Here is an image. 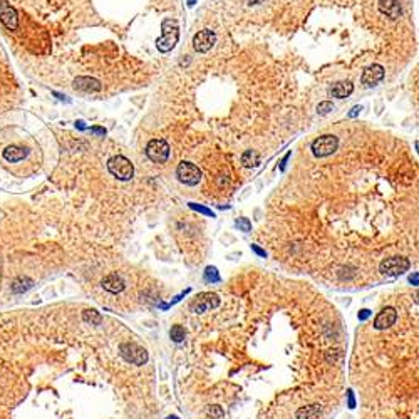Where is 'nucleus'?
Masks as SVG:
<instances>
[{
	"label": "nucleus",
	"mask_w": 419,
	"mask_h": 419,
	"mask_svg": "<svg viewBox=\"0 0 419 419\" xmlns=\"http://www.w3.org/2000/svg\"><path fill=\"white\" fill-rule=\"evenodd\" d=\"M101 285H102V289L107 290V292H111V294H119V292H123V290L126 289L124 278H123L119 273L106 275V277L102 278Z\"/></svg>",
	"instance_id": "obj_13"
},
{
	"label": "nucleus",
	"mask_w": 419,
	"mask_h": 419,
	"mask_svg": "<svg viewBox=\"0 0 419 419\" xmlns=\"http://www.w3.org/2000/svg\"><path fill=\"white\" fill-rule=\"evenodd\" d=\"M411 267V262L404 257H391L386 258V260L381 262L379 265V270H381L382 275H388V277H397V275H402L404 272H408Z\"/></svg>",
	"instance_id": "obj_7"
},
{
	"label": "nucleus",
	"mask_w": 419,
	"mask_h": 419,
	"mask_svg": "<svg viewBox=\"0 0 419 419\" xmlns=\"http://www.w3.org/2000/svg\"><path fill=\"white\" fill-rule=\"evenodd\" d=\"M3 159L9 163H19L22 159H25L29 156V149L24 146H17V145H10L3 149Z\"/></svg>",
	"instance_id": "obj_15"
},
{
	"label": "nucleus",
	"mask_w": 419,
	"mask_h": 419,
	"mask_svg": "<svg viewBox=\"0 0 419 419\" xmlns=\"http://www.w3.org/2000/svg\"><path fill=\"white\" fill-rule=\"evenodd\" d=\"M217 44V34L211 29H203L195 34L193 37V49L199 54L208 52L211 47Z\"/></svg>",
	"instance_id": "obj_9"
},
{
	"label": "nucleus",
	"mask_w": 419,
	"mask_h": 419,
	"mask_svg": "<svg viewBox=\"0 0 419 419\" xmlns=\"http://www.w3.org/2000/svg\"><path fill=\"white\" fill-rule=\"evenodd\" d=\"M246 3H248V5H258V3H262L263 0H245Z\"/></svg>",
	"instance_id": "obj_35"
},
{
	"label": "nucleus",
	"mask_w": 419,
	"mask_h": 419,
	"mask_svg": "<svg viewBox=\"0 0 419 419\" xmlns=\"http://www.w3.org/2000/svg\"><path fill=\"white\" fill-rule=\"evenodd\" d=\"M74 87L82 93H98L101 91V82L94 77H87V75H79L74 79Z\"/></svg>",
	"instance_id": "obj_14"
},
{
	"label": "nucleus",
	"mask_w": 419,
	"mask_h": 419,
	"mask_svg": "<svg viewBox=\"0 0 419 419\" xmlns=\"http://www.w3.org/2000/svg\"><path fill=\"white\" fill-rule=\"evenodd\" d=\"M75 127H79V129H86V126H84V121H75Z\"/></svg>",
	"instance_id": "obj_36"
},
{
	"label": "nucleus",
	"mask_w": 419,
	"mask_h": 419,
	"mask_svg": "<svg viewBox=\"0 0 419 419\" xmlns=\"http://www.w3.org/2000/svg\"><path fill=\"white\" fill-rule=\"evenodd\" d=\"M91 131H93V133H96V134H102V136L106 134V129H104V127H91Z\"/></svg>",
	"instance_id": "obj_32"
},
{
	"label": "nucleus",
	"mask_w": 419,
	"mask_h": 419,
	"mask_svg": "<svg viewBox=\"0 0 419 419\" xmlns=\"http://www.w3.org/2000/svg\"><path fill=\"white\" fill-rule=\"evenodd\" d=\"M251 250H253L255 253L258 255V257H262V258H265V257H267V251L263 250V248H260V246H258V245H255V243H253V245H251Z\"/></svg>",
	"instance_id": "obj_28"
},
{
	"label": "nucleus",
	"mask_w": 419,
	"mask_h": 419,
	"mask_svg": "<svg viewBox=\"0 0 419 419\" xmlns=\"http://www.w3.org/2000/svg\"><path fill=\"white\" fill-rule=\"evenodd\" d=\"M176 176L181 183L188 186H197L201 181V170L191 161H181L176 168Z\"/></svg>",
	"instance_id": "obj_6"
},
{
	"label": "nucleus",
	"mask_w": 419,
	"mask_h": 419,
	"mask_svg": "<svg viewBox=\"0 0 419 419\" xmlns=\"http://www.w3.org/2000/svg\"><path fill=\"white\" fill-rule=\"evenodd\" d=\"M396 319H397L396 309H393V307H386V309H382L381 312L377 314V317L374 319V329L376 330L389 329L391 325H394Z\"/></svg>",
	"instance_id": "obj_12"
},
{
	"label": "nucleus",
	"mask_w": 419,
	"mask_h": 419,
	"mask_svg": "<svg viewBox=\"0 0 419 419\" xmlns=\"http://www.w3.org/2000/svg\"><path fill=\"white\" fill-rule=\"evenodd\" d=\"M369 317H370V310L369 309H362L361 312H359V320H367Z\"/></svg>",
	"instance_id": "obj_29"
},
{
	"label": "nucleus",
	"mask_w": 419,
	"mask_h": 419,
	"mask_svg": "<svg viewBox=\"0 0 419 419\" xmlns=\"http://www.w3.org/2000/svg\"><path fill=\"white\" fill-rule=\"evenodd\" d=\"M146 156L156 165H165L170 159V145L165 139H151L146 145Z\"/></svg>",
	"instance_id": "obj_5"
},
{
	"label": "nucleus",
	"mask_w": 419,
	"mask_h": 419,
	"mask_svg": "<svg viewBox=\"0 0 419 419\" xmlns=\"http://www.w3.org/2000/svg\"><path fill=\"white\" fill-rule=\"evenodd\" d=\"M179 37L178 22L174 19H165L161 24V37L156 39V47L159 52L166 54L174 49Z\"/></svg>",
	"instance_id": "obj_1"
},
{
	"label": "nucleus",
	"mask_w": 419,
	"mask_h": 419,
	"mask_svg": "<svg viewBox=\"0 0 419 419\" xmlns=\"http://www.w3.org/2000/svg\"><path fill=\"white\" fill-rule=\"evenodd\" d=\"M34 287V280L29 277H19L12 282V292L14 294H25Z\"/></svg>",
	"instance_id": "obj_18"
},
{
	"label": "nucleus",
	"mask_w": 419,
	"mask_h": 419,
	"mask_svg": "<svg viewBox=\"0 0 419 419\" xmlns=\"http://www.w3.org/2000/svg\"><path fill=\"white\" fill-rule=\"evenodd\" d=\"M107 170L113 174L114 178H118L119 181H129L134 176V166L126 156L123 154H116V156L109 158L107 161Z\"/></svg>",
	"instance_id": "obj_2"
},
{
	"label": "nucleus",
	"mask_w": 419,
	"mask_h": 419,
	"mask_svg": "<svg viewBox=\"0 0 419 419\" xmlns=\"http://www.w3.org/2000/svg\"><path fill=\"white\" fill-rule=\"evenodd\" d=\"M319 414H320V406L319 404H310L297 411L298 419H314V418H317Z\"/></svg>",
	"instance_id": "obj_20"
},
{
	"label": "nucleus",
	"mask_w": 419,
	"mask_h": 419,
	"mask_svg": "<svg viewBox=\"0 0 419 419\" xmlns=\"http://www.w3.org/2000/svg\"><path fill=\"white\" fill-rule=\"evenodd\" d=\"M347 404H349V409L356 408V397H354V391L352 389L347 391Z\"/></svg>",
	"instance_id": "obj_27"
},
{
	"label": "nucleus",
	"mask_w": 419,
	"mask_h": 419,
	"mask_svg": "<svg viewBox=\"0 0 419 419\" xmlns=\"http://www.w3.org/2000/svg\"><path fill=\"white\" fill-rule=\"evenodd\" d=\"M411 283H413V285H418V280H419V275L418 273H414V275H411Z\"/></svg>",
	"instance_id": "obj_34"
},
{
	"label": "nucleus",
	"mask_w": 419,
	"mask_h": 419,
	"mask_svg": "<svg viewBox=\"0 0 419 419\" xmlns=\"http://www.w3.org/2000/svg\"><path fill=\"white\" fill-rule=\"evenodd\" d=\"M205 280L211 282V283L220 282V273H218L217 267H206L205 269Z\"/></svg>",
	"instance_id": "obj_23"
},
{
	"label": "nucleus",
	"mask_w": 419,
	"mask_h": 419,
	"mask_svg": "<svg viewBox=\"0 0 419 419\" xmlns=\"http://www.w3.org/2000/svg\"><path fill=\"white\" fill-rule=\"evenodd\" d=\"M0 22H2L3 27L9 29V30H17L19 29L17 10H15L9 2H5V0L0 2Z\"/></svg>",
	"instance_id": "obj_10"
},
{
	"label": "nucleus",
	"mask_w": 419,
	"mask_h": 419,
	"mask_svg": "<svg viewBox=\"0 0 419 419\" xmlns=\"http://www.w3.org/2000/svg\"><path fill=\"white\" fill-rule=\"evenodd\" d=\"M218 305H220V297H218L217 294L203 292L191 302L190 309H191V312H195V314H203L208 309H217Z\"/></svg>",
	"instance_id": "obj_8"
},
{
	"label": "nucleus",
	"mask_w": 419,
	"mask_h": 419,
	"mask_svg": "<svg viewBox=\"0 0 419 419\" xmlns=\"http://www.w3.org/2000/svg\"><path fill=\"white\" fill-rule=\"evenodd\" d=\"M384 74H386V71L381 64H372V66L364 69V73L361 75V82L364 84L366 87H374L384 79Z\"/></svg>",
	"instance_id": "obj_11"
},
{
	"label": "nucleus",
	"mask_w": 419,
	"mask_h": 419,
	"mask_svg": "<svg viewBox=\"0 0 419 419\" xmlns=\"http://www.w3.org/2000/svg\"><path fill=\"white\" fill-rule=\"evenodd\" d=\"M352 93H354V84L349 82V81L335 82L334 86L329 89V94L332 96V98H337V99H345V98H349Z\"/></svg>",
	"instance_id": "obj_17"
},
{
	"label": "nucleus",
	"mask_w": 419,
	"mask_h": 419,
	"mask_svg": "<svg viewBox=\"0 0 419 419\" xmlns=\"http://www.w3.org/2000/svg\"><path fill=\"white\" fill-rule=\"evenodd\" d=\"M332 109H334L332 102H330V101H322V102H319V106H317V114L325 116V114H329Z\"/></svg>",
	"instance_id": "obj_25"
},
{
	"label": "nucleus",
	"mask_w": 419,
	"mask_h": 419,
	"mask_svg": "<svg viewBox=\"0 0 419 419\" xmlns=\"http://www.w3.org/2000/svg\"><path fill=\"white\" fill-rule=\"evenodd\" d=\"M52 94L55 96V98L59 99V101H67V102H69V99H67V96H64V94H59V93H55V91H54Z\"/></svg>",
	"instance_id": "obj_33"
},
{
	"label": "nucleus",
	"mask_w": 419,
	"mask_h": 419,
	"mask_svg": "<svg viewBox=\"0 0 419 419\" xmlns=\"http://www.w3.org/2000/svg\"><path fill=\"white\" fill-rule=\"evenodd\" d=\"M82 320L86 322V324H91V325H99L102 322V317L101 314L98 312V310L94 309H87L82 312Z\"/></svg>",
	"instance_id": "obj_21"
},
{
	"label": "nucleus",
	"mask_w": 419,
	"mask_h": 419,
	"mask_svg": "<svg viewBox=\"0 0 419 419\" xmlns=\"http://www.w3.org/2000/svg\"><path fill=\"white\" fill-rule=\"evenodd\" d=\"M379 10L384 15H388L389 19H393V21L399 19V15L402 14L399 0H379Z\"/></svg>",
	"instance_id": "obj_16"
},
{
	"label": "nucleus",
	"mask_w": 419,
	"mask_h": 419,
	"mask_svg": "<svg viewBox=\"0 0 419 419\" xmlns=\"http://www.w3.org/2000/svg\"><path fill=\"white\" fill-rule=\"evenodd\" d=\"M339 148V138L334 134H324V136H319L312 143L310 149H312L315 158H327L330 154H334Z\"/></svg>",
	"instance_id": "obj_3"
},
{
	"label": "nucleus",
	"mask_w": 419,
	"mask_h": 419,
	"mask_svg": "<svg viewBox=\"0 0 419 419\" xmlns=\"http://www.w3.org/2000/svg\"><path fill=\"white\" fill-rule=\"evenodd\" d=\"M188 2H190V5H193V2H195V0H188Z\"/></svg>",
	"instance_id": "obj_38"
},
{
	"label": "nucleus",
	"mask_w": 419,
	"mask_h": 419,
	"mask_svg": "<svg viewBox=\"0 0 419 419\" xmlns=\"http://www.w3.org/2000/svg\"><path fill=\"white\" fill-rule=\"evenodd\" d=\"M361 111H362V106H354L352 109L349 111V114H347V116H349V118H356V116H359Z\"/></svg>",
	"instance_id": "obj_30"
},
{
	"label": "nucleus",
	"mask_w": 419,
	"mask_h": 419,
	"mask_svg": "<svg viewBox=\"0 0 419 419\" xmlns=\"http://www.w3.org/2000/svg\"><path fill=\"white\" fill-rule=\"evenodd\" d=\"M235 225H237L242 231H245V233H248V231L251 230V223H250L248 218H238V220L235 222Z\"/></svg>",
	"instance_id": "obj_26"
},
{
	"label": "nucleus",
	"mask_w": 419,
	"mask_h": 419,
	"mask_svg": "<svg viewBox=\"0 0 419 419\" xmlns=\"http://www.w3.org/2000/svg\"><path fill=\"white\" fill-rule=\"evenodd\" d=\"M119 352H121L123 359L129 364L134 366H143L148 361V350L145 347L134 344V342H124L119 345Z\"/></svg>",
	"instance_id": "obj_4"
},
{
	"label": "nucleus",
	"mask_w": 419,
	"mask_h": 419,
	"mask_svg": "<svg viewBox=\"0 0 419 419\" xmlns=\"http://www.w3.org/2000/svg\"><path fill=\"white\" fill-rule=\"evenodd\" d=\"M262 161V156L258 151H245V153L242 154V165L245 168H257L258 165H260Z\"/></svg>",
	"instance_id": "obj_19"
},
{
	"label": "nucleus",
	"mask_w": 419,
	"mask_h": 419,
	"mask_svg": "<svg viewBox=\"0 0 419 419\" xmlns=\"http://www.w3.org/2000/svg\"><path fill=\"white\" fill-rule=\"evenodd\" d=\"M290 156H292V153H290V151H289V153H287L285 156H283V159H282V163H280V170H285V165H287V161H289V158H290Z\"/></svg>",
	"instance_id": "obj_31"
},
{
	"label": "nucleus",
	"mask_w": 419,
	"mask_h": 419,
	"mask_svg": "<svg viewBox=\"0 0 419 419\" xmlns=\"http://www.w3.org/2000/svg\"><path fill=\"white\" fill-rule=\"evenodd\" d=\"M166 419H179L178 416H170V418H166Z\"/></svg>",
	"instance_id": "obj_37"
},
{
	"label": "nucleus",
	"mask_w": 419,
	"mask_h": 419,
	"mask_svg": "<svg viewBox=\"0 0 419 419\" xmlns=\"http://www.w3.org/2000/svg\"><path fill=\"white\" fill-rule=\"evenodd\" d=\"M188 206H190L191 210L198 211V213H203V215H206V217H211V218H215V213H213V211H211L210 208H206V206H203V205H198V203H188Z\"/></svg>",
	"instance_id": "obj_24"
},
{
	"label": "nucleus",
	"mask_w": 419,
	"mask_h": 419,
	"mask_svg": "<svg viewBox=\"0 0 419 419\" xmlns=\"http://www.w3.org/2000/svg\"><path fill=\"white\" fill-rule=\"evenodd\" d=\"M170 337H171V341H173V342H183V341H185V337H186V332H185V329H183L181 325H173V327H171V330H170Z\"/></svg>",
	"instance_id": "obj_22"
}]
</instances>
